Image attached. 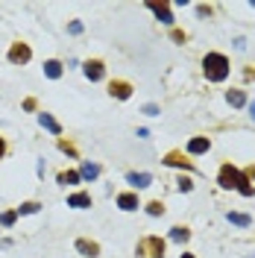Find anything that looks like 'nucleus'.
<instances>
[{
    "mask_svg": "<svg viewBox=\"0 0 255 258\" xmlns=\"http://www.w3.org/2000/svg\"><path fill=\"white\" fill-rule=\"evenodd\" d=\"M182 258H194V255H188V252H185V255H182Z\"/></svg>",
    "mask_w": 255,
    "mask_h": 258,
    "instance_id": "30",
    "label": "nucleus"
},
{
    "mask_svg": "<svg viewBox=\"0 0 255 258\" xmlns=\"http://www.w3.org/2000/svg\"><path fill=\"white\" fill-rule=\"evenodd\" d=\"M249 115H252V121H255V103H249Z\"/></svg>",
    "mask_w": 255,
    "mask_h": 258,
    "instance_id": "28",
    "label": "nucleus"
},
{
    "mask_svg": "<svg viewBox=\"0 0 255 258\" xmlns=\"http://www.w3.org/2000/svg\"><path fill=\"white\" fill-rule=\"evenodd\" d=\"M226 217H229V223H235V226H243V229H246V226L252 223V217H249V214H240V211H229Z\"/></svg>",
    "mask_w": 255,
    "mask_h": 258,
    "instance_id": "16",
    "label": "nucleus"
},
{
    "mask_svg": "<svg viewBox=\"0 0 255 258\" xmlns=\"http://www.w3.org/2000/svg\"><path fill=\"white\" fill-rule=\"evenodd\" d=\"M79 176H82V179H97V176H100V164L82 161V164H79Z\"/></svg>",
    "mask_w": 255,
    "mask_h": 258,
    "instance_id": "13",
    "label": "nucleus"
},
{
    "mask_svg": "<svg viewBox=\"0 0 255 258\" xmlns=\"http://www.w3.org/2000/svg\"><path fill=\"white\" fill-rule=\"evenodd\" d=\"M226 100H229V106L240 109V106H246V94H243V91H229V94H226Z\"/></svg>",
    "mask_w": 255,
    "mask_h": 258,
    "instance_id": "19",
    "label": "nucleus"
},
{
    "mask_svg": "<svg viewBox=\"0 0 255 258\" xmlns=\"http://www.w3.org/2000/svg\"><path fill=\"white\" fill-rule=\"evenodd\" d=\"M126 182L135 185V188H147V185H153V176H150V173H129Z\"/></svg>",
    "mask_w": 255,
    "mask_h": 258,
    "instance_id": "9",
    "label": "nucleus"
},
{
    "mask_svg": "<svg viewBox=\"0 0 255 258\" xmlns=\"http://www.w3.org/2000/svg\"><path fill=\"white\" fill-rule=\"evenodd\" d=\"M38 123H41L47 132H53V135H62V126L53 121V115H47V112H41V115H38Z\"/></svg>",
    "mask_w": 255,
    "mask_h": 258,
    "instance_id": "10",
    "label": "nucleus"
},
{
    "mask_svg": "<svg viewBox=\"0 0 255 258\" xmlns=\"http://www.w3.org/2000/svg\"><path fill=\"white\" fill-rule=\"evenodd\" d=\"M30 59H33V50H30L27 44H21V41H18V44L9 47V62H12V65H27Z\"/></svg>",
    "mask_w": 255,
    "mask_h": 258,
    "instance_id": "4",
    "label": "nucleus"
},
{
    "mask_svg": "<svg viewBox=\"0 0 255 258\" xmlns=\"http://www.w3.org/2000/svg\"><path fill=\"white\" fill-rule=\"evenodd\" d=\"M15 217H18V211H3V214H0V226H3V229L12 226L15 223Z\"/></svg>",
    "mask_w": 255,
    "mask_h": 258,
    "instance_id": "21",
    "label": "nucleus"
},
{
    "mask_svg": "<svg viewBox=\"0 0 255 258\" xmlns=\"http://www.w3.org/2000/svg\"><path fill=\"white\" fill-rule=\"evenodd\" d=\"M249 176H252V179H255V167H249Z\"/></svg>",
    "mask_w": 255,
    "mask_h": 258,
    "instance_id": "29",
    "label": "nucleus"
},
{
    "mask_svg": "<svg viewBox=\"0 0 255 258\" xmlns=\"http://www.w3.org/2000/svg\"><path fill=\"white\" fill-rule=\"evenodd\" d=\"M44 73H47L50 79H59V76H62V62H56V59L44 62Z\"/></svg>",
    "mask_w": 255,
    "mask_h": 258,
    "instance_id": "17",
    "label": "nucleus"
},
{
    "mask_svg": "<svg viewBox=\"0 0 255 258\" xmlns=\"http://www.w3.org/2000/svg\"><path fill=\"white\" fill-rule=\"evenodd\" d=\"M38 208H41V206H38V203H24V206L18 208V214H35Z\"/></svg>",
    "mask_w": 255,
    "mask_h": 258,
    "instance_id": "22",
    "label": "nucleus"
},
{
    "mask_svg": "<svg viewBox=\"0 0 255 258\" xmlns=\"http://www.w3.org/2000/svg\"><path fill=\"white\" fill-rule=\"evenodd\" d=\"M164 164H170V167H185V170H194V164H191V161H185L179 153H167V155H164Z\"/></svg>",
    "mask_w": 255,
    "mask_h": 258,
    "instance_id": "11",
    "label": "nucleus"
},
{
    "mask_svg": "<svg viewBox=\"0 0 255 258\" xmlns=\"http://www.w3.org/2000/svg\"><path fill=\"white\" fill-rule=\"evenodd\" d=\"M68 33L70 35H79V33H82V24H79V21H73V24L68 27Z\"/></svg>",
    "mask_w": 255,
    "mask_h": 258,
    "instance_id": "25",
    "label": "nucleus"
},
{
    "mask_svg": "<svg viewBox=\"0 0 255 258\" xmlns=\"http://www.w3.org/2000/svg\"><path fill=\"white\" fill-rule=\"evenodd\" d=\"M217 182H220V188H226V191H240V185L246 182V176H243L238 167H232V164H223Z\"/></svg>",
    "mask_w": 255,
    "mask_h": 258,
    "instance_id": "2",
    "label": "nucleus"
},
{
    "mask_svg": "<svg viewBox=\"0 0 255 258\" xmlns=\"http://www.w3.org/2000/svg\"><path fill=\"white\" fill-rule=\"evenodd\" d=\"M109 91H112V97H118V100H129V97H132V85H129V82H120V79H115V82L109 85Z\"/></svg>",
    "mask_w": 255,
    "mask_h": 258,
    "instance_id": "6",
    "label": "nucleus"
},
{
    "mask_svg": "<svg viewBox=\"0 0 255 258\" xmlns=\"http://www.w3.org/2000/svg\"><path fill=\"white\" fill-rule=\"evenodd\" d=\"M118 208H123V211H135L138 208V194H118Z\"/></svg>",
    "mask_w": 255,
    "mask_h": 258,
    "instance_id": "8",
    "label": "nucleus"
},
{
    "mask_svg": "<svg viewBox=\"0 0 255 258\" xmlns=\"http://www.w3.org/2000/svg\"><path fill=\"white\" fill-rule=\"evenodd\" d=\"M170 238H173L176 243H188L191 232H188V229H182V226H176V229H170Z\"/></svg>",
    "mask_w": 255,
    "mask_h": 258,
    "instance_id": "20",
    "label": "nucleus"
},
{
    "mask_svg": "<svg viewBox=\"0 0 255 258\" xmlns=\"http://www.w3.org/2000/svg\"><path fill=\"white\" fill-rule=\"evenodd\" d=\"M203 70L208 76V82H223L229 76V59L223 53H208L203 59Z\"/></svg>",
    "mask_w": 255,
    "mask_h": 258,
    "instance_id": "1",
    "label": "nucleus"
},
{
    "mask_svg": "<svg viewBox=\"0 0 255 258\" xmlns=\"http://www.w3.org/2000/svg\"><path fill=\"white\" fill-rule=\"evenodd\" d=\"M138 255L141 258H164V241L155 238V235L144 238V241L138 243Z\"/></svg>",
    "mask_w": 255,
    "mask_h": 258,
    "instance_id": "3",
    "label": "nucleus"
},
{
    "mask_svg": "<svg viewBox=\"0 0 255 258\" xmlns=\"http://www.w3.org/2000/svg\"><path fill=\"white\" fill-rule=\"evenodd\" d=\"M76 249H79L82 255H88V258H94L97 252H100V246H97V243H91V241H82V238L76 241Z\"/></svg>",
    "mask_w": 255,
    "mask_h": 258,
    "instance_id": "15",
    "label": "nucleus"
},
{
    "mask_svg": "<svg viewBox=\"0 0 255 258\" xmlns=\"http://www.w3.org/2000/svg\"><path fill=\"white\" fill-rule=\"evenodd\" d=\"M211 150V141L208 138H191L188 141V153L191 155H203V153H208Z\"/></svg>",
    "mask_w": 255,
    "mask_h": 258,
    "instance_id": "7",
    "label": "nucleus"
},
{
    "mask_svg": "<svg viewBox=\"0 0 255 258\" xmlns=\"http://www.w3.org/2000/svg\"><path fill=\"white\" fill-rule=\"evenodd\" d=\"M3 153H6V144H3V138H0V158H3Z\"/></svg>",
    "mask_w": 255,
    "mask_h": 258,
    "instance_id": "27",
    "label": "nucleus"
},
{
    "mask_svg": "<svg viewBox=\"0 0 255 258\" xmlns=\"http://www.w3.org/2000/svg\"><path fill=\"white\" fill-rule=\"evenodd\" d=\"M79 179H82V176H79V173H73V170H62V173H59V185H65V188H68V185H76Z\"/></svg>",
    "mask_w": 255,
    "mask_h": 258,
    "instance_id": "18",
    "label": "nucleus"
},
{
    "mask_svg": "<svg viewBox=\"0 0 255 258\" xmlns=\"http://www.w3.org/2000/svg\"><path fill=\"white\" fill-rule=\"evenodd\" d=\"M68 206L70 208H91V197H88V194H70Z\"/></svg>",
    "mask_w": 255,
    "mask_h": 258,
    "instance_id": "12",
    "label": "nucleus"
},
{
    "mask_svg": "<svg viewBox=\"0 0 255 258\" xmlns=\"http://www.w3.org/2000/svg\"><path fill=\"white\" fill-rule=\"evenodd\" d=\"M150 9L158 15V21H161V24H167V27L173 24V15H170V9L164 6V3H161V6H158V3H150Z\"/></svg>",
    "mask_w": 255,
    "mask_h": 258,
    "instance_id": "14",
    "label": "nucleus"
},
{
    "mask_svg": "<svg viewBox=\"0 0 255 258\" xmlns=\"http://www.w3.org/2000/svg\"><path fill=\"white\" fill-rule=\"evenodd\" d=\"M147 211H150L153 217H158V214H164V206H161V203H150V206H147Z\"/></svg>",
    "mask_w": 255,
    "mask_h": 258,
    "instance_id": "23",
    "label": "nucleus"
},
{
    "mask_svg": "<svg viewBox=\"0 0 255 258\" xmlns=\"http://www.w3.org/2000/svg\"><path fill=\"white\" fill-rule=\"evenodd\" d=\"M194 185H191V179L188 176H179V191H191Z\"/></svg>",
    "mask_w": 255,
    "mask_h": 258,
    "instance_id": "24",
    "label": "nucleus"
},
{
    "mask_svg": "<svg viewBox=\"0 0 255 258\" xmlns=\"http://www.w3.org/2000/svg\"><path fill=\"white\" fill-rule=\"evenodd\" d=\"M144 115H150V118H155V115H158V106L147 103V106H144Z\"/></svg>",
    "mask_w": 255,
    "mask_h": 258,
    "instance_id": "26",
    "label": "nucleus"
},
{
    "mask_svg": "<svg viewBox=\"0 0 255 258\" xmlns=\"http://www.w3.org/2000/svg\"><path fill=\"white\" fill-rule=\"evenodd\" d=\"M82 70H85V76H88L91 82H100V79H103V73H106V68H103V62H100V59H91V62H85Z\"/></svg>",
    "mask_w": 255,
    "mask_h": 258,
    "instance_id": "5",
    "label": "nucleus"
}]
</instances>
